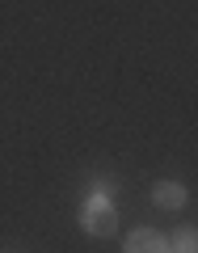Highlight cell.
<instances>
[{
	"mask_svg": "<svg viewBox=\"0 0 198 253\" xmlns=\"http://www.w3.org/2000/svg\"><path fill=\"white\" fill-rule=\"evenodd\" d=\"M152 199H156V207H169V211H177L181 203H186V190H181L177 181H156Z\"/></svg>",
	"mask_w": 198,
	"mask_h": 253,
	"instance_id": "3957f363",
	"label": "cell"
},
{
	"mask_svg": "<svg viewBox=\"0 0 198 253\" xmlns=\"http://www.w3.org/2000/svg\"><path fill=\"white\" fill-rule=\"evenodd\" d=\"M110 190H114V186H110V181H93V190H89V194H93V199H106Z\"/></svg>",
	"mask_w": 198,
	"mask_h": 253,
	"instance_id": "5b68a950",
	"label": "cell"
},
{
	"mask_svg": "<svg viewBox=\"0 0 198 253\" xmlns=\"http://www.w3.org/2000/svg\"><path fill=\"white\" fill-rule=\"evenodd\" d=\"M126 253H169V245H164L152 228H139V232L126 236Z\"/></svg>",
	"mask_w": 198,
	"mask_h": 253,
	"instance_id": "7a4b0ae2",
	"label": "cell"
},
{
	"mask_svg": "<svg viewBox=\"0 0 198 253\" xmlns=\"http://www.w3.org/2000/svg\"><path fill=\"white\" fill-rule=\"evenodd\" d=\"M80 228H84V232H93V236H110L118 228V211L110 207L106 199H89L80 207Z\"/></svg>",
	"mask_w": 198,
	"mask_h": 253,
	"instance_id": "6da1fadb",
	"label": "cell"
},
{
	"mask_svg": "<svg viewBox=\"0 0 198 253\" xmlns=\"http://www.w3.org/2000/svg\"><path fill=\"white\" fill-rule=\"evenodd\" d=\"M169 253H198V232L194 228H181V232L169 241Z\"/></svg>",
	"mask_w": 198,
	"mask_h": 253,
	"instance_id": "277c9868",
	"label": "cell"
}]
</instances>
